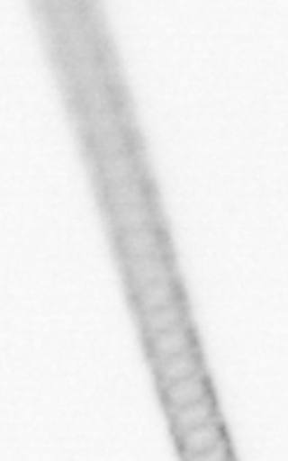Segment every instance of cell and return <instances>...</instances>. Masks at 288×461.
Returning <instances> with one entry per match:
<instances>
[{
	"mask_svg": "<svg viewBox=\"0 0 288 461\" xmlns=\"http://www.w3.org/2000/svg\"><path fill=\"white\" fill-rule=\"evenodd\" d=\"M185 347H188V333H185L181 326L166 328V330L158 333V338H155V349H158L159 354H165V357L181 354Z\"/></svg>",
	"mask_w": 288,
	"mask_h": 461,
	"instance_id": "5b68a950",
	"label": "cell"
},
{
	"mask_svg": "<svg viewBox=\"0 0 288 461\" xmlns=\"http://www.w3.org/2000/svg\"><path fill=\"white\" fill-rule=\"evenodd\" d=\"M197 368V361L190 351H181V354H171V357L165 358L162 363V375L166 380H181V377H188V375L194 373Z\"/></svg>",
	"mask_w": 288,
	"mask_h": 461,
	"instance_id": "277c9868",
	"label": "cell"
},
{
	"mask_svg": "<svg viewBox=\"0 0 288 461\" xmlns=\"http://www.w3.org/2000/svg\"><path fill=\"white\" fill-rule=\"evenodd\" d=\"M166 295H169V286H166L165 281H155V284L146 286V291H143V303L159 304L165 303Z\"/></svg>",
	"mask_w": 288,
	"mask_h": 461,
	"instance_id": "ba28073f",
	"label": "cell"
},
{
	"mask_svg": "<svg viewBox=\"0 0 288 461\" xmlns=\"http://www.w3.org/2000/svg\"><path fill=\"white\" fill-rule=\"evenodd\" d=\"M176 319H178V310L176 307H159V310H153L148 314V326L155 328V330H166V328H174L176 326Z\"/></svg>",
	"mask_w": 288,
	"mask_h": 461,
	"instance_id": "8992f818",
	"label": "cell"
},
{
	"mask_svg": "<svg viewBox=\"0 0 288 461\" xmlns=\"http://www.w3.org/2000/svg\"><path fill=\"white\" fill-rule=\"evenodd\" d=\"M223 440V433H220V427H218L216 420H209L200 427L188 429L185 433H181V443H183V452L185 455H197V452H204L213 445H218Z\"/></svg>",
	"mask_w": 288,
	"mask_h": 461,
	"instance_id": "6da1fadb",
	"label": "cell"
},
{
	"mask_svg": "<svg viewBox=\"0 0 288 461\" xmlns=\"http://www.w3.org/2000/svg\"><path fill=\"white\" fill-rule=\"evenodd\" d=\"M209 420H216L213 417L212 396H204L200 401H194V403L183 405V408L176 410V415H174V421H176V427L181 433H185L188 429L200 427V424H204Z\"/></svg>",
	"mask_w": 288,
	"mask_h": 461,
	"instance_id": "7a4b0ae2",
	"label": "cell"
},
{
	"mask_svg": "<svg viewBox=\"0 0 288 461\" xmlns=\"http://www.w3.org/2000/svg\"><path fill=\"white\" fill-rule=\"evenodd\" d=\"M169 401L174 405H178V408H183V405L188 403H194V401H200V398H204V380H202L200 373H193L188 375V377H181V380L171 382L169 384Z\"/></svg>",
	"mask_w": 288,
	"mask_h": 461,
	"instance_id": "3957f363",
	"label": "cell"
},
{
	"mask_svg": "<svg viewBox=\"0 0 288 461\" xmlns=\"http://www.w3.org/2000/svg\"><path fill=\"white\" fill-rule=\"evenodd\" d=\"M185 461H232L228 440L223 438L218 445H213V447L204 452H197V455H185Z\"/></svg>",
	"mask_w": 288,
	"mask_h": 461,
	"instance_id": "52a82bcc",
	"label": "cell"
}]
</instances>
